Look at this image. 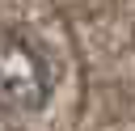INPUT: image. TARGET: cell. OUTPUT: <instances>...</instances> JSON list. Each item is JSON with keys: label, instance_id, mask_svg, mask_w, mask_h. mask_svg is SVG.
<instances>
[{"label": "cell", "instance_id": "6da1fadb", "mask_svg": "<svg viewBox=\"0 0 135 131\" xmlns=\"http://www.w3.org/2000/svg\"><path fill=\"white\" fill-rule=\"evenodd\" d=\"M51 63L42 46H34L25 34L0 38V110L4 114H38L51 101Z\"/></svg>", "mask_w": 135, "mask_h": 131}]
</instances>
